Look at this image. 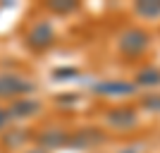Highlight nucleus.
<instances>
[{
    "label": "nucleus",
    "instance_id": "1a4fd4ad",
    "mask_svg": "<svg viewBox=\"0 0 160 153\" xmlns=\"http://www.w3.org/2000/svg\"><path fill=\"white\" fill-rule=\"evenodd\" d=\"M134 12L146 19H158L160 17V0H139L134 5Z\"/></svg>",
    "mask_w": 160,
    "mask_h": 153
},
{
    "label": "nucleus",
    "instance_id": "f3484780",
    "mask_svg": "<svg viewBox=\"0 0 160 153\" xmlns=\"http://www.w3.org/2000/svg\"><path fill=\"white\" fill-rule=\"evenodd\" d=\"M139 151H141V146H139V144H134V146L124 148V151H120V153H139Z\"/></svg>",
    "mask_w": 160,
    "mask_h": 153
},
{
    "label": "nucleus",
    "instance_id": "9b49d317",
    "mask_svg": "<svg viewBox=\"0 0 160 153\" xmlns=\"http://www.w3.org/2000/svg\"><path fill=\"white\" fill-rule=\"evenodd\" d=\"M27 141V132L24 129H14V132H7L5 136H2V144H5L7 148H17V146H22Z\"/></svg>",
    "mask_w": 160,
    "mask_h": 153
},
{
    "label": "nucleus",
    "instance_id": "7ed1b4c3",
    "mask_svg": "<svg viewBox=\"0 0 160 153\" xmlns=\"http://www.w3.org/2000/svg\"><path fill=\"white\" fill-rule=\"evenodd\" d=\"M136 122H139V115H136V110L134 108H115V110H110L108 113V125L115 127V129H132V127H136Z\"/></svg>",
    "mask_w": 160,
    "mask_h": 153
},
{
    "label": "nucleus",
    "instance_id": "ddd939ff",
    "mask_svg": "<svg viewBox=\"0 0 160 153\" xmlns=\"http://www.w3.org/2000/svg\"><path fill=\"white\" fill-rule=\"evenodd\" d=\"M53 77L65 81V79H74V77H79V72H77V69H72V67H67V69H55Z\"/></svg>",
    "mask_w": 160,
    "mask_h": 153
},
{
    "label": "nucleus",
    "instance_id": "a211bd4d",
    "mask_svg": "<svg viewBox=\"0 0 160 153\" xmlns=\"http://www.w3.org/2000/svg\"><path fill=\"white\" fill-rule=\"evenodd\" d=\"M29 153H43V151H29Z\"/></svg>",
    "mask_w": 160,
    "mask_h": 153
},
{
    "label": "nucleus",
    "instance_id": "f03ea898",
    "mask_svg": "<svg viewBox=\"0 0 160 153\" xmlns=\"http://www.w3.org/2000/svg\"><path fill=\"white\" fill-rule=\"evenodd\" d=\"M33 84L14 74H0V96H22V93H31Z\"/></svg>",
    "mask_w": 160,
    "mask_h": 153
},
{
    "label": "nucleus",
    "instance_id": "9d476101",
    "mask_svg": "<svg viewBox=\"0 0 160 153\" xmlns=\"http://www.w3.org/2000/svg\"><path fill=\"white\" fill-rule=\"evenodd\" d=\"M136 86H160V69L158 67H146L136 74Z\"/></svg>",
    "mask_w": 160,
    "mask_h": 153
},
{
    "label": "nucleus",
    "instance_id": "39448f33",
    "mask_svg": "<svg viewBox=\"0 0 160 153\" xmlns=\"http://www.w3.org/2000/svg\"><path fill=\"white\" fill-rule=\"evenodd\" d=\"M53 41H55V31L48 22L36 24V27L31 29V33H29V46L31 48H48Z\"/></svg>",
    "mask_w": 160,
    "mask_h": 153
},
{
    "label": "nucleus",
    "instance_id": "2eb2a0df",
    "mask_svg": "<svg viewBox=\"0 0 160 153\" xmlns=\"http://www.w3.org/2000/svg\"><path fill=\"white\" fill-rule=\"evenodd\" d=\"M77 100H79V96H77V93H65V96H60V98H58V103H60V105H74Z\"/></svg>",
    "mask_w": 160,
    "mask_h": 153
},
{
    "label": "nucleus",
    "instance_id": "20e7f679",
    "mask_svg": "<svg viewBox=\"0 0 160 153\" xmlns=\"http://www.w3.org/2000/svg\"><path fill=\"white\" fill-rule=\"evenodd\" d=\"M105 141V134L100 132V129H93V127H88V129H81V132L72 134L69 141H67V146H74V148H91V146H98Z\"/></svg>",
    "mask_w": 160,
    "mask_h": 153
},
{
    "label": "nucleus",
    "instance_id": "6e6552de",
    "mask_svg": "<svg viewBox=\"0 0 160 153\" xmlns=\"http://www.w3.org/2000/svg\"><path fill=\"white\" fill-rule=\"evenodd\" d=\"M36 110H38V103H36V100L19 98L7 113H10V120H14V117H29V115H33Z\"/></svg>",
    "mask_w": 160,
    "mask_h": 153
},
{
    "label": "nucleus",
    "instance_id": "423d86ee",
    "mask_svg": "<svg viewBox=\"0 0 160 153\" xmlns=\"http://www.w3.org/2000/svg\"><path fill=\"white\" fill-rule=\"evenodd\" d=\"M93 91L103 93V96H129L136 91V84H132V81H98V84H93Z\"/></svg>",
    "mask_w": 160,
    "mask_h": 153
},
{
    "label": "nucleus",
    "instance_id": "dca6fc26",
    "mask_svg": "<svg viewBox=\"0 0 160 153\" xmlns=\"http://www.w3.org/2000/svg\"><path fill=\"white\" fill-rule=\"evenodd\" d=\"M7 122H10V113H7V110H2V108H0V129H2V127H5Z\"/></svg>",
    "mask_w": 160,
    "mask_h": 153
},
{
    "label": "nucleus",
    "instance_id": "f8f14e48",
    "mask_svg": "<svg viewBox=\"0 0 160 153\" xmlns=\"http://www.w3.org/2000/svg\"><path fill=\"white\" fill-rule=\"evenodd\" d=\"M48 7L53 10V12H60V14H67V12H74L77 10V3L74 0H53V3H48Z\"/></svg>",
    "mask_w": 160,
    "mask_h": 153
},
{
    "label": "nucleus",
    "instance_id": "4468645a",
    "mask_svg": "<svg viewBox=\"0 0 160 153\" xmlns=\"http://www.w3.org/2000/svg\"><path fill=\"white\" fill-rule=\"evenodd\" d=\"M143 108L153 110V113H160V96H148V98H143Z\"/></svg>",
    "mask_w": 160,
    "mask_h": 153
},
{
    "label": "nucleus",
    "instance_id": "0eeeda50",
    "mask_svg": "<svg viewBox=\"0 0 160 153\" xmlns=\"http://www.w3.org/2000/svg\"><path fill=\"white\" fill-rule=\"evenodd\" d=\"M67 141H69V134L60 132V129H48V132H41L38 134V144H43L46 148L67 146Z\"/></svg>",
    "mask_w": 160,
    "mask_h": 153
},
{
    "label": "nucleus",
    "instance_id": "f257e3e1",
    "mask_svg": "<svg viewBox=\"0 0 160 153\" xmlns=\"http://www.w3.org/2000/svg\"><path fill=\"white\" fill-rule=\"evenodd\" d=\"M148 46H151V33H148L146 29H139V27L127 29V31L120 33V38H117V48H120L127 58H136V55L146 53Z\"/></svg>",
    "mask_w": 160,
    "mask_h": 153
}]
</instances>
